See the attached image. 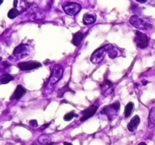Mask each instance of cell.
<instances>
[{"mask_svg": "<svg viewBox=\"0 0 155 145\" xmlns=\"http://www.w3.org/2000/svg\"><path fill=\"white\" fill-rule=\"evenodd\" d=\"M120 108V103L119 101H116L108 106H105L101 110V113L108 117L109 120H112L116 117Z\"/></svg>", "mask_w": 155, "mask_h": 145, "instance_id": "obj_1", "label": "cell"}, {"mask_svg": "<svg viewBox=\"0 0 155 145\" xmlns=\"http://www.w3.org/2000/svg\"><path fill=\"white\" fill-rule=\"evenodd\" d=\"M130 22L133 26L139 30H148L153 27V25L148 22V20L140 18L137 16H132L130 19Z\"/></svg>", "mask_w": 155, "mask_h": 145, "instance_id": "obj_2", "label": "cell"}, {"mask_svg": "<svg viewBox=\"0 0 155 145\" xmlns=\"http://www.w3.org/2000/svg\"><path fill=\"white\" fill-rule=\"evenodd\" d=\"M64 69L61 65L56 64L51 69V74H50L49 82L50 85H55L59 80L62 78Z\"/></svg>", "mask_w": 155, "mask_h": 145, "instance_id": "obj_3", "label": "cell"}, {"mask_svg": "<svg viewBox=\"0 0 155 145\" xmlns=\"http://www.w3.org/2000/svg\"><path fill=\"white\" fill-rule=\"evenodd\" d=\"M29 53H30V46L26 44H20L15 48L11 58H13L14 60H20L28 56Z\"/></svg>", "mask_w": 155, "mask_h": 145, "instance_id": "obj_4", "label": "cell"}, {"mask_svg": "<svg viewBox=\"0 0 155 145\" xmlns=\"http://www.w3.org/2000/svg\"><path fill=\"white\" fill-rule=\"evenodd\" d=\"M134 42H135L136 45L139 49H144L149 44V38L146 34L137 30L135 32Z\"/></svg>", "mask_w": 155, "mask_h": 145, "instance_id": "obj_5", "label": "cell"}, {"mask_svg": "<svg viewBox=\"0 0 155 145\" xmlns=\"http://www.w3.org/2000/svg\"><path fill=\"white\" fill-rule=\"evenodd\" d=\"M64 11L68 15L70 16H75L79 13L82 9V6L79 3L73 2H66L63 5Z\"/></svg>", "mask_w": 155, "mask_h": 145, "instance_id": "obj_6", "label": "cell"}, {"mask_svg": "<svg viewBox=\"0 0 155 145\" xmlns=\"http://www.w3.org/2000/svg\"><path fill=\"white\" fill-rule=\"evenodd\" d=\"M99 107V100H97L96 101L93 103V104H92L90 107H89L86 108L84 111L82 112V117L80 118V121L81 122L85 121V120H88L89 118L92 117V116L96 113L97 110H98Z\"/></svg>", "mask_w": 155, "mask_h": 145, "instance_id": "obj_7", "label": "cell"}, {"mask_svg": "<svg viewBox=\"0 0 155 145\" xmlns=\"http://www.w3.org/2000/svg\"><path fill=\"white\" fill-rule=\"evenodd\" d=\"M106 48L105 46L100 47L93 52V53L91 56V61L94 64H99L103 61L106 55Z\"/></svg>", "mask_w": 155, "mask_h": 145, "instance_id": "obj_8", "label": "cell"}, {"mask_svg": "<svg viewBox=\"0 0 155 145\" xmlns=\"http://www.w3.org/2000/svg\"><path fill=\"white\" fill-rule=\"evenodd\" d=\"M41 66H42V64L39 63V62L36 61L20 62V63L17 64V66L23 71L36 70V69H38L39 67H41Z\"/></svg>", "mask_w": 155, "mask_h": 145, "instance_id": "obj_9", "label": "cell"}, {"mask_svg": "<svg viewBox=\"0 0 155 145\" xmlns=\"http://www.w3.org/2000/svg\"><path fill=\"white\" fill-rule=\"evenodd\" d=\"M140 123V119L139 116H134V117L130 120V121L129 122V123L127 124V129L129 130L130 132H133V131H136V129L137 128Z\"/></svg>", "mask_w": 155, "mask_h": 145, "instance_id": "obj_10", "label": "cell"}, {"mask_svg": "<svg viewBox=\"0 0 155 145\" xmlns=\"http://www.w3.org/2000/svg\"><path fill=\"white\" fill-rule=\"evenodd\" d=\"M26 89H25L23 86L18 85L16 87V90L13 93V94L11 97V100H20V98L22 97L23 96H24V94H26Z\"/></svg>", "mask_w": 155, "mask_h": 145, "instance_id": "obj_11", "label": "cell"}, {"mask_svg": "<svg viewBox=\"0 0 155 145\" xmlns=\"http://www.w3.org/2000/svg\"><path fill=\"white\" fill-rule=\"evenodd\" d=\"M36 144L39 145H51L53 142L51 141V137H50V135L44 134L38 137V139L36 141Z\"/></svg>", "mask_w": 155, "mask_h": 145, "instance_id": "obj_12", "label": "cell"}, {"mask_svg": "<svg viewBox=\"0 0 155 145\" xmlns=\"http://www.w3.org/2000/svg\"><path fill=\"white\" fill-rule=\"evenodd\" d=\"M83 38H84V35L82 34V32H75V33L73 35V39L71 43H72L75 46H79L81 44V43L82 42Z\"/></svg>", "mask_w": 155, "mask_h": 145, "instance_id": "obj_13", "label": "cell"}, {"mask_svg": "<svg viewBox=\"0 0 155 145\" xmlns=\"http://www.w3.org/2000/svg\"><path fill=\"white\" fill-rule=\"evenodd\" d=\"M148 127L153 128L155 127V107H152L150 110L149 117H148Z\"/></svg>", "mask_w": 155, "mask_h": 145, "instance_id": "obj_14", "label": "cell"}, {"mask_svg": "<svg viewBox=\"0 0 155 145\" xmlns=\"http://www.w3.org/2000/svg\"><path fill=\"white\" fill-rule=\"evenodd\" d=\"M104 46H105L106 50L108 53L109 56L111 59H115L116 57L118 56V52H117V50L112 45H106Z\"/></svg>", "mask_w": 155, "mask_h": 145, "instance_id": "obj_15", "label": "cell"}, {"mask_svg": "<svg viewBox=\"0 0 155 145\" xmlns=\"http://www.w3.org/2000/svg\"><path fill=\"white\" fill-rule=\"evenodd\" d=\"M95 19H96L95 16L92 14L85 13V14L83 16V22H84V24H85V25L92 24L93 22H95Z\"/></svg>", "mask_w": 155, "mask_h": 145, "instance_id": "obj_16", "label": "cell"}, {"mask_svg": "<svg viewBox=\"0 0 155 145\" xmlns=\"http://www.w3.org/2000/svg\"><path fill=\"white\" fill-rule=\"evenodd\" d=\"M133 109H134V104L133 102H129L127 103V105L125 107V110H124V115H125L126 118H128L130 116Z\"/></svg>", "mask_w": 155, "mask_h": 145, "instance_id": "obj_17", "label": "cell"}, {"mask_svg": "<svg viewBox=\"0 0 155 145\" xmlns=\"http://www.w3.org/2000/svg\"><path fill=\"white\" fill-rule=\"evenodd\" d=\"M13 79H14L13 76H12L9 75V74H2V75L0 76V85H1V84H8L10 81L13 80Z\"/></svg>", "mask_w": 155, "mask_h": 145, "instance_id": "obj_18", "label": "cell"}, {"mask_svg": "<svg viewBox=\"0 0 155 145\" xmlns=\"http://www.w3.org/2000/svg\"><path fill=\"white\" fill-rule=\"evenodd\" d=\"M100 87L104 91H108V89H109V91H110V88L113 87V84L109 80L106 79L104 82H103V84H101Z\"/></svg>", "mask_w": 155, "mask_h": 145, "instance_id": "obj_19", "label": "cell"}, {"mask_svg": "<svg viewBox=\"0 0 155 145\" xmlns=\"http://www.w3.org/2000/svg\"><path fill=\"white\" fill-rule=\"evenodd\" d=\"M19 14H20V12H19L18 10L16 9V8H12V9H11L9 11L7 16H8V17L9 19H13L16 18V16H18Z\"/></svg>", "mask_w": 155, "mask_h": 145, "instance_id": "obj_20", "label": "cell"}, {"mask_svg": "<svg viewBox=\"0 0 155 145\" xmlns=\"http://www.w3.org/2000/svg\"><path fill=\"white\" fill-rule=\"evenodd\" d=\"M75 117H77V115L74 112H70V113H66V114L64 116V120H65V121H69V120H72L73 118Z\"/></svg>", "mask_w": 155, "mask_h": 145, "instance_id": "obj_21", "label": "cell"}, {"mask_svg": "<svg viewBox=\"0 0 155 145\" xmlns=\"http://www.w3.org/2000/svg\"><path fill=\"white\" fill-rule=\"evenodd\" d=\"M67 90H69V91H71L72 92V90L70 89V88L68 87V86L67 85L65 86V87H63L62 89H60V90H58V96L59 97H62L63 94H65V92H66Z\"/></svg>", "mask_w": 155, "mask_h": 145, "instance_id": "obj_22", "label": "cell"}, {"mask_svg": "<svg viewBox=\"0 0 155 145\" xmlns=\"http://www.w3.org/2000/svg\"><path fill=\"white\" fill-rule=\"evenodd\" d=\"M30 125L33 126V127H37V121H36V120H31L30 121Z\"/></svg>", "mask_w": 155, "mask_h": 145, "instance_id": "obj_23", "label": "cell"}, {"mask_svg": "<svg viewBox=\"0 0 155 145\" xmlns=\"http://www.w3.org/2000/svg\"><path fill=\"white\" fill-rule=\"evenodd\" d=\"M64 145H73V144H71V143H68V142H65V143H64Z\"/></svg>", "mask_w": 155, "mask_h": 145, "instance_id": "obj_24", "label": "cell"}, {"mask_svg": "<svg viewBox=\"0 0 155 145\" xmlns=\"http://www.w3.org/2000/svg\"><path fill=\"white\" fill-rule=\"evenodd\" d=\"M138 145H147V144L144 143V142H141V143H140Z\"/></svg>", "mask_w": 155, "mask_h": 145, "instance_id": "obj_25", "label": "cell"}, {"mask_svg": "<svg viewBox=\"0 0 155 145\" xmlns=\"http://www.w3.org/2000/svg\"><path fill=\"white\" fill-rule=\"evenodd\" d=\"M14 2V6H15V7H16V4H17V2H17V1H14V2Z\"/></svg>", "mask_w": 155, "mask_h": 145, "instance_id": "obj_26", "label": "cell"}, {"mask_svg": "<svg viewBox=\"0 0 155 145\" xmlns=\"http://www.w3.org/2000/svg\"><path fill=\"white\" fill-rule=\"evenodd\" d=\"M2 2H3V1H2V0H0V5L2 4Z\"/></svg>", "mask_w": 155, "mask_h": 145, "instance_id": "obj_27", "label": "cell"}, {"mask_svg": "<svg viewBox=\"0 0 155 145\" xmlns=\"http://www.w3.org/2000/svg\"><path fill=\"white\" fill-rule=\"evenodd\" d=\"M1 60H2V58L0 57V62H1Z\"/></svg>", "mask_w": 155, "mask_h": 145, "instance_id": "obj_28", "label": "cell"}]
</instances>
